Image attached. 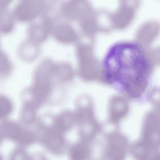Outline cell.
<instances>
[{"label": "cell", "instance_id": "1", "mask_svg": "<svg viewBox=\"0 0 160 160\" xmlns=\"http://www.w3.org/2000/svg\"><path fill=\"white\" fill-rule=\"evenodd\" d=\"M106 82L120 93L136 98L144 89L149 64L142 49L132 42L112 45L102 61Z\"/></svg>", "mask_w": 160, "mask_h": 160}]
</instances>
